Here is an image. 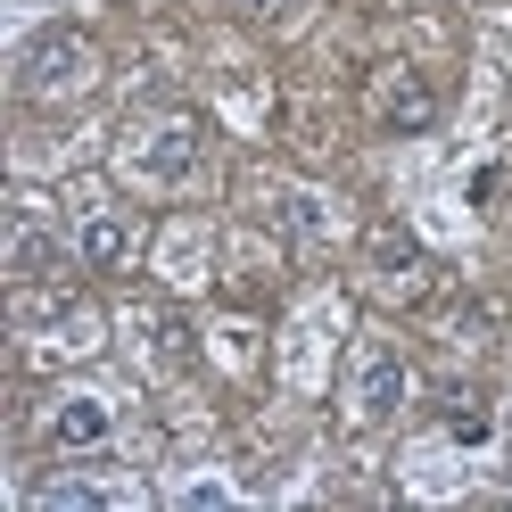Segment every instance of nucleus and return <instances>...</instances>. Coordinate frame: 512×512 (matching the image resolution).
<instances>
[{"label":"nucleus","mask_w":512,"mask_h":512,"mask_svg":"<svg viewBox=\"0 0 512 512\" xmlns=\"http://www.w3.org/2000/svg\"><path fill=\"white\" fill-rule=\"evenodd\" d=\"M83 75H91V42L67 34V25H50V34L25 50V91H34V100H58V91H75Z\"/></svg>","instance_id":"nucleus-1"},{"label":"nucleus","mask_w":512,"mask_h":512,"mask_svg":"<svg viewBox=\"0 0 512 512\" xmlns=\"http://www.w3.org/2000/svg\"><path fill=\"white\" fill-rule=\"evenodd\" d=\"M372 116H380V133H430V116H438L430 75L389 67V75H380V91H372Z\"/></svg>","instance_id":"nucleus-2"},{"label":"nucleus","mask_w":512,"mask_h":512,"mask_svg":"<svg viewBox=\"0 0 512 512\" xmlns=\"http://www.w3.org/2000/svg\"><path fill=\"white\" fill-rule=\"evenodd\" d=\"M58 265H67V240H58L50 223H42V207L25 199V207L9 215V273H17V281H50Z\"/></svg>","instance_id":"nucleus-3"},{"label":"nucleus","mask_w":512,"mask_h":512,"mask_svg":"<svg viewBox=\"0 0 512 512\" xmlns=\"http://www.w3.org/2000/svg\"><path fill=\"white\" fill-rule=\"evenodd\" d=\"M397 405H405V356L389 339H372L356 356V413H364V422H389Z\"/></svg>","instance_id":"nucleus-4"},{"label":"nucleus","mask_w":512,"mask_h":512,"mask_svg":"<svg viewBox=\"0 0 512 512\" xmlns=\"http://www.w3.org/2000/svg\"><path fill=\"white\" fill-rule=\"evenodd\" d=\"M133 174H141V182H190V174H199V133H190V124L149 133V141L133 149Z\"/></svg>","instance_id":"nucleus-5"},{"label":"nucleus","mask_w":512,"mask_h":512,"mask_svg":"<svg viewBox=\"0 0 512 512\" xmlns=\"http://www.w3.org/2000/svg\"><path fill=\"white\" fill-rule=\"evenodd\" d=\"M124 256H133V223H124V215H83V232H75V265H83V273H116Z\"/></svg>","instance_id":"nucleus-6"},{"label":"nucleus","mask_w":512,"mask_h":512,"mask_svg":"<svg viewBox=\"0 0 512 512\" xmlns=\"http://www.w3.org/2000/svg\"><path fill=\"white\" fill-rule=\"evenodd\" d=\"M438 430L446 438H463V446H479V438H488V397H438Z\"/></svg>","instance_id":"nucleus-7"},{"label":"nucleus","mask_w":512,"mask_h":512,"mask_svg":"<svg viewBox=\"0 0 512 512\" xmlns=\"http://www.w3.org/2000/svg\"><path fill=\"white\" fill-rule=\"evenodd\" d=\"M58 446H100L108 438V405H91V397H67V413H58Z\"/></svg>","instance_id":"nucleus-8"},{"label":"nucleus","mask_w":512,"mask_h":512,"mask_svg":"<svg viewBox=\"0 0 512 512\" xmlns=\"http://www.w3.org/2000/svg\"><path fill=\"white\" fill-rule=\"evenodd\" d=\"M157 356H166V364H190V331L174 323V314H166V323H157Z\"/></svg>","instance_id":"nucleus-9"},{"label":"nucleus","mask_w":512,"mask_h":512,"mask_svg":"<svg viewBox=\"0 0 512 512\" xmlns=\"http://www.w3.org/2000/svg\"><path fill=\"white\" fill-rule=\"evenodd\" d=\"M232 9H240V17H273V25H290L306 0H232Z\"/></svg>","instance_id":"nucleus-10"}]
</instances>
